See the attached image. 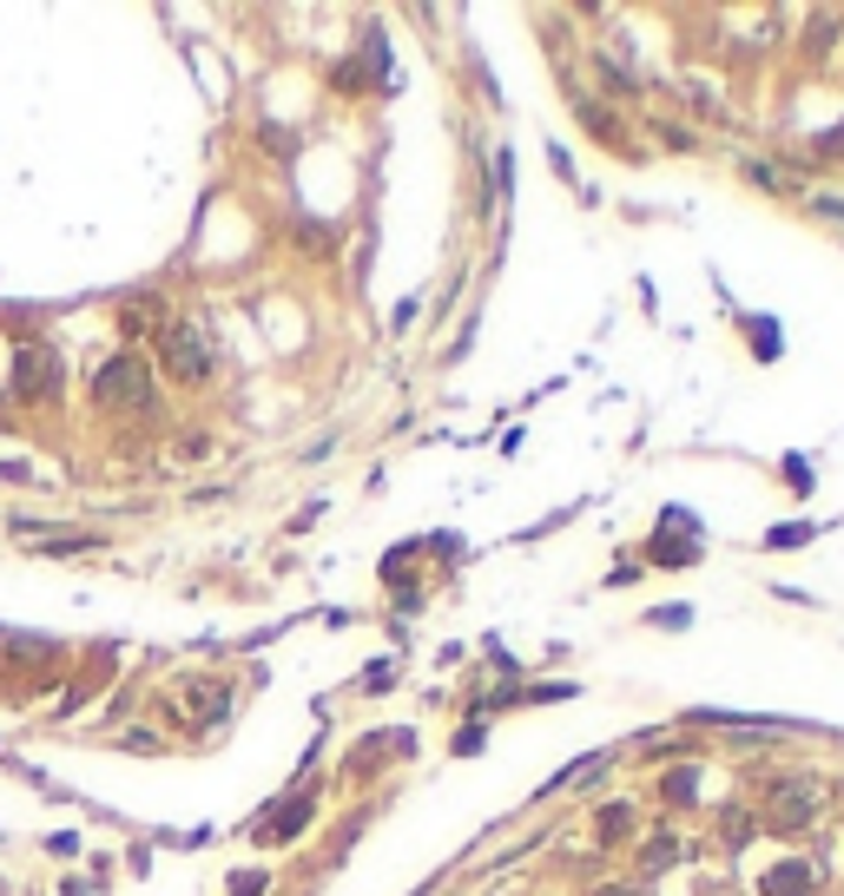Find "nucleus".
<instances>
[{
  "instance_id": "4468645a",
  "label": "nucleus",
  "mask_w": 844,
  "mask_h": 896,
  "mask_svg": "<svg viewBox=\"0 0 844 896\" xmlns=\"http://www.w3.org/2000/svg\"><path fill=\"white\" fill-rule=\"evenodd\" d=\"M660 798H667V805H693V798H700V765H673V772H660Z\"/></svg>"
},
{
  "instance_id": "f03ea898",
  "label": "nucleus",
  "mask_w": 844,
  "mask_h": 896,
  "mask_svg": "<svg viewBox=\"0 0 844 896\" xmlns=\"http://www.w3.org/2000/svg\"><path fill=\"white\" fill-rule=\"evenodd\" d=\"M7 389H13V402H53V396L66 389L59 350H53L46 336H20V343H13V376H7Z\"/></svg>"
},
{
  "instance_id": "f8f14e48",
  "label": "nucleus",
  "mask_w": 844,
  "mask_h": 896,
  "mask_svg": "<svg viewBox=\"0 0 844 896\" xmlns=\"http://www.w3.org/2000/svg\"><path fill=\"white\" fill-rule=\"evenodd\" d=\"M838 40H844L838 13H812V26H805V53H812V59H832V53H838Z\"/></svg>"
},
{
  "instance_id": "4be33fe9",
  "label": "nucleus",
  "mask_w": 844,
  "mask_h": 896,
  "mask_svg": "<svg viewBox=\"0 0 844 896\" xmlns=\"http://www.w3.org/2000/svg\"><path fill=\"white\" fill-rule=\"evenodd\" d=\"M726 844H733V851L753 844V818H746V811H726Z\"/></svg>"
},
{
  "instance_id": "cd10ccee",
  "label": "nucleus",
  "mask_w": 844,
  "mask_h": 896,
  "mask_svg": "<svg viewBox=\"0 0 844 896\" xmlns=\"http://www.w3.org/2000/svg\"><path fill=\"white\" fill-rule=\"evenodd\" d=\"M687 620H693V607H660V613H654V627H673V633H680Z\"/></svg>"
},
{
  "instance_id": "39448f33",
  "label": "nucleus",
  "mask_w": 844,
  "mask_h": 896,
  "mask_svg": "<svg viewBox=\"0 0 844 896\" xmlns=\"http://www.w3.org/2000/svg\"><path fill=\"white\" fill-rule=\"evenodd\" d=\"M158 363H165L172 383H205L211 376V350H205V336L191 323H165L158 330Z\"/></svg>"
},
{
  "instance_id": "aec40b11",
  "label": "nucleus",
  "mask_w": 844,
  "mask_h": 896,
  "mask_svg": "<svg viewBox=\"0 0 844 896\" xmlns=\"http://www.w3.org/2000/svg\"><path fill=\"white\" fill-rule=\"evenodd\" d=\"M390 686H396V666H390V660H376V673H363V693L376 699V693H390Z\"/></svg>"
},
{
  "instance_id": "c756f323",
  "label": "nucleus",
  "mask_w": 844,
  "mask_h": 896,
  "mask_svg": "<svg viewBox=\"0 0 844 896\" xmlns=\"http://www.w3.org/2000/svg\"><path fill=\"white\" fill-rule=\"evenodd\" d=\"M819 152H844V125L832 132V139H819Z\"/></svg>"
},
{
  "instance_id": "393cba45",
  "label": "nucleus",
  "mask_w": 844,
  "mask_h": 896,
  "mask_svg": "<svg viewBox=\"0 0 844 896\" xmlns=\"http://www.w3.org/2000/svg\"><path fill=\"white\" fill-rule=\"evenodd\" d=\"M178 455H185V462H205V455H211V435H178Z\"/></svg>"
},
{
  "instance_id": "9d476101",
  "label": "nucleus",
  "mask_w": 844,
  "mask_h": 896,
  "mask_svg": "<svg viewBox=\"0 0 844 896\" xmlns=\"http://www.w3.org/2000/svg\"><path fill=\"white\" fill-rule=\"evenodd\" d=\"M185 699H191V712H198L205 726H224V719H231V693L211 686V679H185Z\"/></svg>"
},
{
  "instance_id": "5701e85b",
  "label": "nucleus",
  "mask_w": 844,
  "mask_h": 896,
  "mask_svg": "<svg viewBox=\"0 0 844 896\" xmlns=\"http://www.w3.org/2000/svg\"><path fill=\"white\" fill-rule=\"evenodd\" d=\"M264 884H271L264 871H238V877H231V896H264Z\"/></svg>"
},
{
  "instance_id": "7c9ffc66",
  "label": "nucleus",
  "mask_w": 844,
  "mask_h": 896,
  "mask_svg": "<svg viewBox=\"0 0 844 896\" xmlns=\"http://www.w3.org/2000/svg\"><path fill=\"white\" fill-rule=\"evenodd\" d=\"M601 896H647V891H634V884H607Z\"/></svg>"
},
{
  "instance_id": "7ed1b4c3",
  "label": "nucleus",
  "mask_w": 844,
  "mask_h": 896,
  "mask_svg": "<svg viewBox=\"0 0 844 896\" xmlns=\"http://www.w3.org/2000/svg\"><path fill=\"white\" fill-rule=\"evenodd\" d=\"M700 554H706V528H700V515H693V508H660L654 541H647V561L680 574V567H700Z\"/></svg>"
},
{
  "instance_id": "423d86ee",
  "label": "nucleus",
  "mask_w": 844,
  "mask_h": 896,
  "mask_svg": "<svg viewBox=\"0 0 844 896\" xmlns=\"http://www.w3.org/2000/svg\"><path fill=\"white\" fill-rule=\"evenodd\" d=\"M310 811H317V792L304 785L297 798H284V805H271V811H264L257 844H291V838H304V831H310Z\"/></svg>"
},
{
  "instance_id": "bb28decb",
  "label": "nucleus",
  "mask_w": 844,
  "mask_h": 896,
  "mask_svg": "<svg viewBox=\"0 0 844 896\" xmlns=\"http://www.w3.org/2000/svg\"><path fill=\"white\" fill-rule=\"evenodd\" d=\"M746 178H753V185H766V191H779V172H772V165H759V158H746Z\"/></svg>"
},
{
  "instance_id": "b1692460",
  "label": "nucleus",
  "mask_w": 844,
  "mask_h": 896,
  "mask_svg": "<svg viewBox=\"0 0 844 896\" xmlns=\"http://www.w3.org/2000/svg\"><path fill=\"white\" fill-rule=\"evenodd\" d=\"M119 323H125L132 336H139V330H152V303H125V310H119Z\"/></svg>"
},
{
  "instance_id": "412c9836",
  "label": "nucleus",
  "mask_w": 844,
  "mask_h": 896,
  "mask_svg": "<svg viewBox=\"0 0 844 896\" xmlns=\"http://www.w3.org/2000/svg\"><path fill=\"white\" fill-rule=\"evenodd\" d=\"M482 739H489V726H482V719H469V726L456 732V752L469 759V752H482Z\"/></svg>"
},
{
  "instance_id": "6ab92c4d",
  "label": "nucleus",
  "mask_w": 844,
  "mask_h": 896,
  "mask_svg": "<svg viewBox=\"0 0 844 896\" xmlns=\"http://www.w3.org/2000/svg\"><path fill=\"white\" fill-rule=\"evenodd\" d=\"M786 488H792V495H812V462H805V455H786Z\"/></svg>"
},
{
  "instance_id": "0eeeda50",
  "label": "nucleus",
  "mask_w": 844,
  "mask_h": 896,
  "mask_svg": "<svg viewBox=\"0 0 844 896\" xmlns=\"http://www.w3.org/2000/svg\"><path fill=\"white\" fill-rule=\"evenodd\" d=\"M363 73L376 79V92H396V73H390V53H383V33H376V26L363 33V53H357L350 66H337L330 79H337L343 92H357V79H363Z\"/></svg>"
},
{
  "instance_id": "2eb2a0df",
  "label": "nucleus",
  "mask_w": 844,
  "mask_h": 896,
  "mask_svg": "<svg viewBox=\"0 0 844 896\" xmlns=\"http://www.w3.org/2000/svg\"><path fill=\"white\" fill-rule=\"evenodd\" d=\"M667 864H680V838H673V831H660V838L640 851V877H660Z\"/></svg>"
},
{
  "instance_id": "1a4fd4ad",
  "label": "nucleus",
  "mask_w": 844,
  "mask_h": 896,
  "mask_svg": "<svg viewBox=\"0 0 844 896\" xmlns=\"http://www.w3.org/2000/svg\"><path fill=\"white\" fill-rule=\"evenodd\" d=\"M819 891V871L812 864H772L759 877V896H812Z\"/></svg>"
},
{
  "instance_id": "dca6fc26",
  "label": "nucleus",
  "mask_w": 844,
  "mask_h": 896,
  "mask_svg": "<svg viewBox=\"0 0 844 896\" xmlns=\"http://www.w3.org/2000/svg\"><path fill=\"white\" fill-rule=\"evenodd\" d=\"M574 112H581V125H588V132H594V139H601V145H607V139H621V119H614V112H601V106H594V99H581V106H574Z\"/></svg>"
},
{
  "instance_id": "20e7f679",
  "label": "nucleus",
  "mask_w": 844,
  "mask_h": 896,
  "mask_svg": "<svg viewBox=\"0 0 844 896\" xmlns=\"http://www.w3.org/2000/svg\"><path fill=\"white\" fill-rule=\"evenodd\" d=\"M819 811H825V785H812V778H766V825L772 831H812L819 825Z\"/></svg>"
},
{
  "instance_id": "6e6552de",
  "label": "nucleus",
  "mask_w": 844,
  "mask_h": 896,
  "mask_svg": "<svg viewBox=\"0 0 844 896\" xmlns=\"http://www.w3.org/2000/svg\"><path fill=\"white\" fill-rule=\"evenodd\" d=\"M409 745H416V732H370L363 745L343 752V772H350V778H370V765H376L383 752H409Z\"/></svg>"
},
{
  "instance_id": "2f4dec72",
  "label": "nucleus",
  "mask_w": 844,
  "mask_h": 896,
  "mask_svg": "<svg viewBox=\"0 0 844 896\" xmlns=\"http://www.w3.org/2000/svg\"><path fill=\"white\" fill-rule=\"evenodd\" d=\"M819 211H832V218H844V198H819Z\"/></svg>"
},
{
  "instance_id": "c85d7f7f",
  "label": "nucleus",
  "mask_w": 844,
  "mask_h": 896,
  "mask_svg": "<svg viewBox=\"0 0 844 896\" xmlns=\"http://www.w3.org/2000/svg\"><path fill=\"white\" fill-rule=\"evenodd\" d=\"M264 145H271V152H291L297 139H284V125H271V119H264Z\"/></svg>"
},
{
  "instance_id": "f257e3e1",
  "label": "nucleus",
  "mask_w": 844,
  "mask_h": 896,
  "mask_svg": "<svg viewBox=\"0 0 844 896\" xmlns=\"http://www.w3.org/2000/svg\"><path fill=\"white\" fill-rule=\"evenodd\" d=\"M92 402H99V409H132V416H152V409H158L152 369H145L132 350L106 356V363H99V376H92Z\"/></svg>"
},
{
  "instance_id": "a211bd4d",
  "label": "nucleus",
  "mask_w": 844,
  "mask_h": 896,
  "mask_svg": "<svg viewBox=\"0 0 844 896\" xmlns=\"http://www.w3.org/2000/svg\"><path fill=\"white\" fill-rule=\"evenodd\" d=\"M594 73H601V86H607V92H621V99H627V92H634V79H627V73H621V66H614V59H607V53H601V59H594Z\"/></svg>"
},
{
  "instance_id": "ddd939ff",
  "label": "nucleus",
  "mask_w": 844,
  "mask_h": 896,
  "mask_svg": "<svg viewBox=\"0 0 844 896\" xmlns=\"http://www.w3.org/2000/svg\"><path fill=\"white\" fill-rule=\"evenodd\" d=\"M746 336H753V356H759V363H779V356H786V330H779L772 317H746Z\"/></svg>"
},
{
  "instance_id": "f3484780",
  "label": "nucleus",
  "mask_w": 844,
  "mask_h": 896,
  "mask_svg": "<svg viewBox=\"0 0 844 896\" xmlns=\"http://www.w3.org/2000/svg\"><path fill=\"white\" fill-rule=\"evenodd\" d=\"M812 534H819L812 521H786V528H772V534H766V547H805Z\"/></svg>"
},
{
  "instance_id": "a878e982",
  "label": "nucleus",
  "mask_w": 844,
  "mask_h": 896,
  "mask_svg": "<svg viewBox=\"0 0 844 896\" xmlns=\"http://www.w3.org/2000/svg\"><path fill=\"white\" fill-rule=\"evenodd\" d=\"M660 139H667V145H673V152H693V145H700V139H693V132H687V125H660Z\"/></svg>"
},
{
  "instance_id": "9b49d317",
  "label": "nucleus",
  "mask_w": 844,
  "mask_h": 896,
  "mask_svg": "<svg viewBox=\"0 0 844 896\" xmlns=\"http://www.w3.org/2000/svg\"><path fill=\"white\" fill-rule=\"evenodd\" d=\"M594 838H601L607 851H621V844L634 838V805H627V798H614V805H601V811H594Z\"/></svg>"
}]
</instances>
